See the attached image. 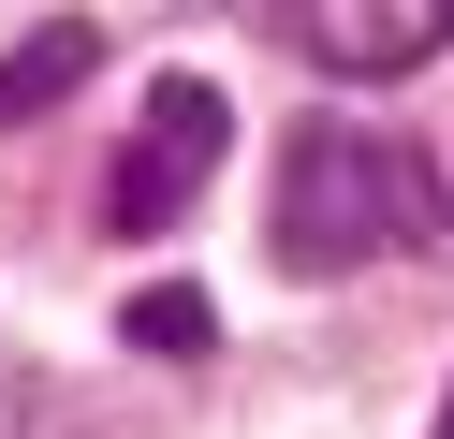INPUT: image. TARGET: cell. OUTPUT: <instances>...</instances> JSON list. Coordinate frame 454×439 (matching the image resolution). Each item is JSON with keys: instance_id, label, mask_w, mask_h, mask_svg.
Returning a JSON list of instances; mask_svg holds the SVG:
<instances>
[{"instance_id": "3957f363", "label": "cell", "mask_w": 454, "mask_h": 439, "mask_svg": "<svg viewBox=\"0 0 454 439\" xmlns=\"http://www.w3.org/2000/svg\"><path fill=\"white\" fill-rule=\"evenodd\" d=\"M278 29H294V59H323V74L395 88V74H425V59L454 44V0H278Z\"/></svg>"}, {"instance_id": "5b68a950", "label": "cell", "mask_w": 454, "mask_h": 439, "mask_svg": "<svg viewBox=\"0 0 454 439\" xmlns=\"http://www.w3.org/2000/svg\"><path fill=\"white\" fill-rule=\"evenodd\" d=\"M118 337L147 351V366H206V351H220V308H206L191 278H161V293H132V308H118Z\"/></svg>"}, {"instance_id": "277c9868", "label": "cell", "mask_w": 454, "mask_h": 439, "mask_svg": "<svg viewBox=\"0 0 454 439\" xmlns=\"http://www.w3.org/2000/svg\"><path fill=\"white\" fill-rule=\"evenodd\" d=\"M89 74H103V29H89V15H44L30 44L0 59V117H44L59 88H89Z\"/></svg>"}, {"instance_id": "7a4b0ae2", "label": "cell", "mask_w": 454, "mask_h": 439, "mask_svg": "<svg viewBox=\"0 0 454 439\" xmlns=\"http://www.w3.org/2000/svg\"><path fill=\"white\" fill-rule=\"evenodd\" d=\"M220 146H235V103H220L206 74H161L147 88V132H132L118 176H103V220H118V234H176L191 191L220 176Z\"/></svg>"}, {"instance_id": "8992f818", "label": "cell", "mask_w": 454, "mask_h": 439, "mask_svg": "<svg viewBox=\"0 0 454 439\" xmlns=\"http://www.w3.org/2000/svg\"><path fill=\"white\" fill-rule=\"evenodd\" d=\"M0 439H44V366L30 351H0Z\"/></svg>"}, {"instance_id": "6da1fadb", "label": "cell", "mask_w": 454, "mask_h": 439, "mask_svg": "<svg viewBox=\"0 0 454 439\" xmlns=\"http://www.w3.org/2000/svg\"><path fill=\"white\" fill-rule=\"evenodd\" d=\"M264 234H278L294 278H352V263H381V249H440L454 205H440V176H425L395 132L308 117V132L278 146V220H264Z\"/></svg>"}, {"instance_id": "52a82bcc", "label": "cell", "mask_w": 454, "mask_h": 439, "mask_svg": "<svg viewBox=\"0 0 454 439\" xmlns=\"http://www.w3.org/2000/svg\"><path fill=\"white\" fill-rule=\"evenodd\" d=\"M425 439H454V396H440V425H425Z\"/></svg>"}]
</instances>
